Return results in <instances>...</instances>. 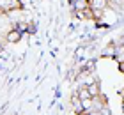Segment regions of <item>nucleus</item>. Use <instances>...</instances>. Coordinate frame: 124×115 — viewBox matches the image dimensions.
Here are the masks:
<instances>
[{
    "label": "nucleus",
    "instance_id": "4",
    "mask_svg": "<svg viewBox=\"0 0 124 115\" xmlns=\"http://www.w3.org/2000/svg\"><path fill=\"white\" fill-rule=\"evenodd\" d=\"M87 90H89V94H91V97L101 94V90H99V85H98V83H91V85L87 87Z\"/></svg>",
    "mask_w": 124,
    "mask_h": 115
},
{
    "label": "nucleus",
    "instance_id": "6",
    "mask_svg": "<svg viewBox=\"0 0 124 115\" xmlns=\"http://www.w3.org/2000/svg\"><path fill=\"white\" fill-rule=\"evenodd\" d=\"M121 71H122V73H124V60H122V62H121Z\"/></svg>",
    "mask_w": 124,
    "mask_h": 115
},
{
    "label": "nucleus",
    "instance_id": "2",
    "mask_svg": "<svg viewBox=\"0 0 124 115\" xmlns=\"http://www.w3.org/2000/svg\"><path fill=\"white\" fill-rule=\"evenodd\" d=\"M106 5H108L106 0H89V7H91L96 14H101L106 9Z\"/></svg>",
    "mask_w": 124,
    "mask_h": 115
},
{
    "label": "nucleus",
    "instance_id": "7",
    "mask_svg": "<svg viewBox=\"0 0 124 115\" xmlns=\"http://www.w3.org/2000/svg\"><path fill=\"white\" fill-rule=\"evenodd\" d=\"M122 110H124V101H122Z\"/></svg>",
    "mask_w": 124,
    "mask_h": 115
},
{
    "label": "nucleus",
    "instance_id": "1",
    "mask_svg": "<svg viewBox=\"0 0 124 115\" xmlns=\"http://www.w3.org/2000/svg\"><path fill=\"white\" fill-rule=\"evenodd\" d=\"M23 37V32L18 30L16 27H11L7 32H5V39H7V43H20V39Z\"/></svg>",
    "mask_w": 124,
    "mask_h": 115
},
{
    "label": "nucleus",
    "instance_id": "3",
    "mask_svg": "<svg viewBox=\"0 0 124 115\" xmlns=\"http://www.w3.org/2000/svg\"><path fill=\"white\" fill-rule=\"evenodd\" d=\"M76 14H78V18H82V20H96V18H99V14H96L91 7H85V9L76 11Z\"/></svg>",
    "mask_w": 124,
    "mask_h": 115
},
{
    "label": "nucleus",
    "instance_id": "5",
    "mask_svg": "<svg viewBox=\"0 0 124 115\" xmlns=\"http://www.w3.org/2000/svg\"><path fill=\"white\" fill-rule=\"evenodd\" d=\"M78 97H80V99H89V97H91V94H89L87 89H82L80 94H78Z\"/></svg>",
    "mask_w": 124,
    "mask_h": 115
}]
</instances>
